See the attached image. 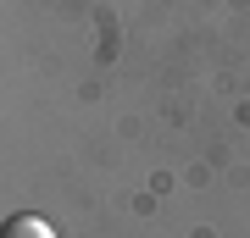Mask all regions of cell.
Here are the masks:
<instances>
[{"instance_id": "6da1fadb", "label": "cell", "mask_w": 250, "mask_h": 238, "mask_svg": "<svg viewBox=\"0 0 250 238\" xmlns=\"http://www.w3.org/2000/svg\"><path fill=\"white\" fill-rule=\"evenodd\" d=\"M6 238H56V233H50V221H39V216H28V211H22V216H11V221H6Z\"/></svg>"}]
</instances>
